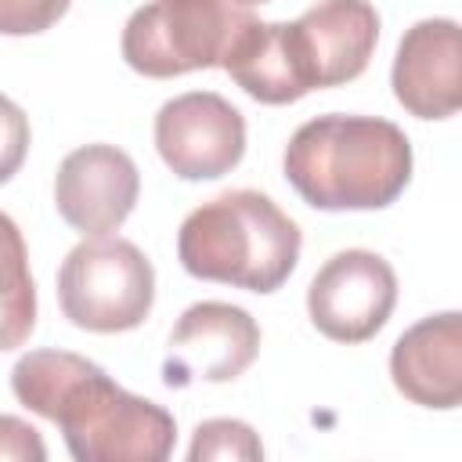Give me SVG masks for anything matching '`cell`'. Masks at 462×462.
Returning a JSON list of instances; mask_svg holds the SVG:
<instances>
[{
	"instance_id": "18",
	"label": "cell",
	"mask_w": 462,
	"mask_h": 462,
	"mask_svg": "<svg viewBox=\"0 0 462 462\" xmlns=\"http://www.w3.org/2000/svg\"><path fill=\"white\" fill-rule=\"evenodd\" d=\"M4 458H11V462H43L47 448H43L40 430H32L18 415H0V462Z\"/></svg>"
},
{
	"instance_id": "3",
	"label": "cell",
	"mask_w": 462,
	"mask_h": 462,
	"mask_svg": "<svg viewBox=\"0 0 462 462\" xmlns=\"http://www.w3.org/2000/svg\"><path fill=\"white\" fill-rule=\"evenodd\" d=\"M300 227L263 191H224L191 209L177 231V256L191 278L249 292H274L296 271Z\"/></svg>"
},
{
	"instance_id": "6",
	"label": "cell",
	"mask_w": 462,
	"mask_h": 462,
	"mask_svg": "<svg viewBox=\"0 0 462 462\" xmlns=\"http://www.w3.org/2000/svg\"><path fill=\"white\" fill-rule=\"evenodd\" d=\"M397 274L368 249H343L314 274L307 289V314L314 328L336 343L372 339L393 314Z\"/></svg>"
},
{
	"instance_id": "2",
	"label": "cell",
	"mask_w": 462,
	"mask_h": 462,
	"mask_svg": "<svg viewBox=\"0 0 462 462\" xmlns=\"http://www.w3.org/2000/svg\"><path fill=\"white\" fill-rule=\"evenodd\" d=\"M285 180L314 209H383L411 180L404 130L379 116H318L285 144Z\"/></svg>"
},
{
	"instance_id": "14",
	"label": "cell",
	"mask_w": 462,
	"mask_h": 462,
	"mask_svg": "<svg viewBox=\"0 0 462 462\" xmlns=\"http://www.w3.org/2000/svg\"><path fill=\"white\" fill-rule=\"evenodd\" d=\"M36 328V285L18 224L0 213V354L14 350Z\"/></svg>"
},
{
	"instance_id": "15",
	"label": "cell",
	"mask_w": 462,
	"mask_h": 462,
	"mask_svg": "<svg viewBox=\"0 0 462 462\" xmlns=\"http://www.w3.org/2000/svg\"><path fill=\"white\" fill-rule=\"evenodd\" d=\"M191 462H209V458H242V462H260L263 458V444L253 433V426L238 422V419H209L199 422L195 440L188 448Z\"/></svg>"
},
{
	"instance_id": "5",
	"label": "cell",
	"mask_w": 462,
	"mask_h": 462,
	"mask_svg": "<svg viewBox=\"0 0 462 462\" xmlns=\"http://www.w3.org/2000/svg\"><path fill=\"white\" fill-rule=\"evenodd\" d=\"M61 314L87 332H130L155 303L152 260L126 238L90 235L58 271Z\"/></svg>"
},
{
	"instance_id": "13",
	"label": "cell",
	"mask_w": 462,
	"mask_h": 462,
	"mask_svg": "<svg viewBox=\"0 0 462 462\" xmlns=\"http://www.w3.org/2000/svg\"><path fill=\"white\" fill-rule=\"evenodd\" d=\"M220 69L260 105H289L310 94L289 43V22H253Z\"/></svg>"
},
{
	"instance_id": "17",
	"label": "cell",
	"mask_w": 462,
	"mask_h": 462,
	"mask_svg": "<svg viewBox=\"0 0 462 462\" xmlns=\"http://www.w3.org/2000/svg\"><path fill=\"white\" fill-rule=\"evenodd\" d=\"M25 152H29V119L11 97L0 94V184H7L22 170Z\"/></svg>"
},
{
	"instance_id": "11",
	"label": "cell",
	"mask_w": 462,
	"mask_h": 462,
	"mask_svg": "<svg viewBox=\"0 0 462 462\" xmlns=\"http://www.w3.org/2000/svg\"><path fill=\"white\" fill-rule=\"evenodd\" d=\"M397 101L419 119H448L462 108V36L451 18L415 22L390 72Z\"/></svg>"
},
{
	"instance_id": "10",
	"label": "cell",
	"mask_w": 462,
	"mask_h": 462,
	"mask_svg": "<svg viewBox=\"0 0 462 462\" xmlns=\"http://www.w3.org/2000/svg\"><path fill=\"white\" fill-rule=\"evenodd\" d=\"M141 195L134 159L116 144H83L69 152L54 177V206L61 220L83 235L116 231Z\"/></svg>"
},
{
	"instance_id": "7",
	"label": "cell",
	"mask_w": 462,
	"mask_h": 462,
	"mask_svg": "<svg viewBox=\"0 0 462 462\" xmlns=\"http://www.w3.org/2000/svg\"><path fill=\"white\" fill-rule=\"evenodd\" d=\"M155 148L180 180H217L245 155V119L227 97L191 90L159 108Z\"/></svg>"
},
{
	"instance_id": "1",
	"label": "cell",
	"mask_w": 462,
	"mask_h": 462,
	"mask_svg": "<svg viewBox=\"0 0 462 462\" xmlns=\"http://www.w3.org/2000/svg\"><path fill=\"white\" fill-rule=\"evenodd\" d=\"M14 397L65 433L76 462H162L177 444L173 415L69 350H29L11 368Z\"/></svg>"
},
{
	"instance_id": "9",
	"label": "cell",
	"mask_w": 462,
	"mask_h": 462,
	"mask_svg": "<svg viewBox=\"0 0 462 462\" xmlns=\"http://www.w3.org/2000/svg\"><path fill=\"white\" fill-rule=\"evenodd\" d=\"M379 14L368 0H318L289 22V43L307 90L357 79L375 51Z\"/></svg>"
},
{
	"instance_id": "19",
	"label": "cell",
	"mask_w": 462,
	"mask_h": 462,
	"mask_svg": "<svg viewBox=\"0 0 462 462\" xmlns=\"http://www.w3.org/2000/svg\"><path fill=\"white\" fill-rule=\"evenodd\" d=\"M238 4H245V7H253V4H267V0H238Z\"/></svg>"
},
{
	"instance_id": "4",
	"label": "cell",
	"mask_w": 462,
	"mask_h": 462,
	"mask_svg": "<svg viewBox=\"0 0 462 462\" xmlns=\"http://www.w3.org/2000/svg\"><path fill=\"white\" fill-rule=\"evenodd\" d=\"M253 22L238 0H152L123 29V61L152 79L213 69Z\"/></svg>"
},
{
	"instance_id": "8",
	"label": "cell",
	"mask_w": 462,
	"mask_h": 462,
	"mask_svg": "<svg viewBox=\"0 0 462 462\" xmlns=\"http://www.w3.org/2000/svg\"><path fill=\"white\" fill-rule=\"evenodd\" d=\"M260 354V325L249 310L220 300L195 303L180 314L166 343L162 379L166 386L202 383H231L238 379Z\"/></svg>"
},
{
	"instance_id": "12",
	"label": "cell",
	"mask_w": 462,
	"mask_h": 462,
	"mask_svg": "<svg viewBox=\"0 0 462 462\" xmlns=\"http://www.w3.org/2000/svg\"><path fill=\"white\" fill-rule=\"evenodd\" d=\"M393 386L422 408H458L462 401V318L430 314L411 325L390 354Z\"/></svg>"
},
{
	"instance_id": "16",
	"label": "cell",
	"mask_w": 462,
	"mask_h": 462,
	"mask_svg": "<svg viewBox=\"0 0 462 462\" xmlns=\"http://www.w3.org/2000/svg\"><path fill=\"white\" fill-rule=\"evenodd\" d=\"M72 0H0V36H32L51 29Z\"/></svg>"
}]
</instances>
